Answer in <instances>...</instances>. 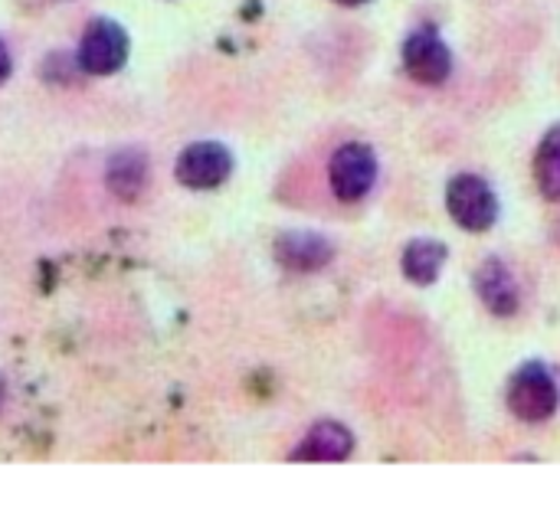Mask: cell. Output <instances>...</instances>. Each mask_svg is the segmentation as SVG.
I'll return each mask as SVG.
<instances>
[{
	"label": "cell",
	"instance_id": "6da1fadb",
	"mask_svg": "<svg viewBox=\"0 0 560 507\" xmlns=\"http://www.w3.org/2000/svg\"><path fill=\"white\" fill-rule=\"evenodd\" d=\"M560 393L551 370L538 361L532 364H522L512 380H509V410L515 420L528 423V426H538V423H548L555 413H558Z\"/></svg>",
	"mask_w": 560,
	"mask_h": 507
},
{
	"label": "cell",
	"instance_id": "7a4b0ae2",
	"mask_svg": "<svg viewBox=\"0 0 560 507\" xmlns=\"http://www.w3.org/2000/svg\"><path fill=\"white\" fill-rule=\"evenodd\" d=\"M446 210L453 223L466 233H486L499 220V197L495 190L476 177V174H459L446 187Z\"/></svg>",
	"mask_w": 560,
	"mask_h": 507
},
{
	"label": "cell",
	"instance_id": "3957f363",
	"mask_svg": "<svg viewBox=\"0 0 560 507\" xmlns=\"http://www.w3.org/2000/svg\"><path fill=\"white\" fill-rule=\"evenodd\" d=\"M328 177H331V190L338 200H345V203L364 200L377 180V154L361 141L341 144L331 154Z\"/></svg>",
	"mask_w": 560,
	"mask_h": 507
},
{
	"label": "cell",
	"instance_id": "277c9868",
	"mask_svg": "<svg viewBox=\"0 0 560 507\" xmlns=\"http://www.w3.org/2000/svg\"><path fill=\"white\" fill-rule=\"evenodd\" d=\"M404 69L420 85H443L453 72V52L433 26H417L404 39Z\"/></svg>",
	"mask_w": 560,
	"mask_h": 507
},
{
	"label": "cell",
	"instance_id": "5b68a950",
	"mask_svg": "<svg viewBox=\"0 0 560 507\" xmlns=\"http://www.w3.org/2000/svg\"><path fill=\"white\" fill-rule=\"evenodd\" d=\"M128 59V36L115 20H92L79 43V66L89 75H112Z\"/></svg>",
	"mask_w": 560,
	"mask_h": 507
},
{
	"label": "cell",
	"instance_id": "8992f818",
	"mask_svg": "<svg viewBox=\"0 0 560 507\" xmlns=\"http://www.w3.org/2000/svg\"><path fill=\"white\" fill-rule=\"evenodd\" d=\"M233 174V154L217 141H197L177 157V180L190 190H213Z\"/></svg>",
	"mask_w": 560,
	"mask_h": 507
},
{
	"label": "cell",
	"instance_id": "52a82bcc",
	"mask_svg": "<svg viewBox=\"0 0 560 507\" xmlns=\"http://www.w3.org/2000/svg\"><path fill=\"white\" fill-rule=\"evenodd\" d=\"M476 295L479 302L495 315V318H512L522 305V292H518V282L515 275L509 272V266L502 259H486L479 269H476Z\"/></svg>",
	"mask_w": 560,
	"mask_h": 507
},
{
	"label": "cell",
	"instance_id": "ba28073f",
	"mask_svg": "<svg viewBox=\"0 0 560 507\" xmlns=\"http://www.w3.org/2000/svg\"><path fill=\"white\" fill-rule=\"evenodd\" d=\"M335 246L318 233H285L276 243V259L292 272H318L331 262Z\"/></svg>",
	"mask_w": 560,
	"mask_h": 507
},
{
	"label": "cell",
	"instance_id": "9c48e42d",
	"mask_svg": "<svg viewBox=\"0 0 560 507\" xmlns=\"http://www.w3.org/2000/svg\"><path fill=\"white\" fill-rule=\"evenodd\" d=\"M354 452V436L341 423H318L292 452L295 462H345Z\"/></svg>",
	"mask_w": 560,
	"mask_h": 507
},
{
	"label": "cell",
	"instance_id": "30bf717a",
	"mask_svg": "<svg viewBox=\"0 0 560 507\" xmlns=\"http://www.w3.org/2000/svg\"><path fill=\"white\" fill-rule=\"evenodd\" d=\"M446 246L440 243V239H413L407 249H404V262H400V269H404V275L413 282V285H420V288H427V285H433L436 279H440V272H443V266H446Z\"/></svg>",
	"mask_w": 560,
	"mask_h": 507
},
{
	"label": "cell",
	"instance_id": "8fae6325",
	"mask_svg": "<svg viewBox=\"0 0 560 507\" xmlns=\"http://www.w3.org/2000/svg\"><path fill=\"white\" fill-rule=\"evenodd\" d=\"M535 180L548 200H560V125H555L535 154Z\"/></svg>",
	"mask_w": 560,
	"mask_h": 507
},
{
	"label": "cell",
	"instance_id": "7c38bea8",
	"mask_svg": "<svg viewBox=\"0 0 560 507\" xmlns=\"http://www.w3.org/2000/svg\"><path fill=\"white\" fill-rule=\"evenodd\" d=\"M144 177H148V164L138 151H125L108 164V187L121 200H135L144 190Z\"/></svg>",
	"mask_w": 560,
	"mask_h": 507
},
{
	"label": "cell",
	"instance_id": "4fadbf2b",
	"mask_svg": "<svg viewBox=\"0 0 560 507\" xmlns=\"http://www.w3.org/2000/svg\"><path fill=\"white\" fill-rule=\"evenodd\" d=\"M7 75H10V52H7V43L0 39V85L7 82Z\"/></svg>",
	"mask_w": 560,
	"mask_h": 507
},
{
	"label": "cell",
	"instance_id": "5bb4252c",
	"mask_svg": "<svg viewBox=\"0 0 560 507\" xmlns=\"http://www.w3.org/2000/svg\"><path fill=\"white\" fill-rule=\"evenodd\" d=\"M338 3H345V7H361V3H368V0H338Z\"/></svg>",
	"mask_w": 560,
	"mask_h": 507
},
{
	"label": "cell",
	"instance_id": "9a60e30c",
	"mask_svg": "<svg viewBox=\"0 0 560 507\" xmlns=\"http://www.w3.org/2000/svg\"><path fill=\"white\" fill-rule=\"evenodd\" d=\"M0 406H3V380H0Z\"/></svg>",
	"mask_w": 560,
	"mask_h": 507
}]
</instances>
